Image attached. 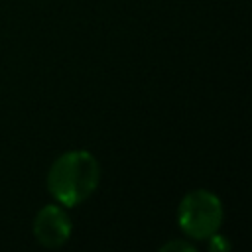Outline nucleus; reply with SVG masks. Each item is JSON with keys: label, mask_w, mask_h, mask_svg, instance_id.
<instances>
[{"label": "nucleus", "mask_w": 252, "mask_h": 252, "mask_svg": "<svg viewBox=\"0 0 252 252\" xmlns=\"http://www.w3.org/2000/svg\"><path fill=\"white\" fill-rule=\"evenodd\" d=\"M222 219V201L209 189H193L185 193L175 211L177 226L189 240H207L220 230Z\"/></svg>", "instance_id": "2"}, {"label": "nucleus", "mask_w": 252, "mask_h": 252, "mask_svg": "<svg viewBox=\"0 0 252 252\" xmlns=\"http://www.w3.org/2000/svg\"><path fill=\"white\" fill-rule=\"evenodd\" d=\"M161 252H195L197 250V246L189 240V238H175V240H169V242H165V244H161V248H159Z\"/></svg>", "instance_id": "4"}, {"label": "nucleus", "mask_w": 252, "mask_h": 252, "mask_svg": "<svg viewBox=\"0 0 252 252\" xmlns=\"http://www.w3.org/2000/svg\"><path fill=\"white\" fill-rule=\"evenodd\" d=\"M32 232L43 248H59L67 244L73 234V222L67 209L55 201L43 205L32 222Z\"/></svg>", "instance_id": "3"}, {"label": "nucleus", "mask_w": 252, "mask_h": 252, "mask_svg": "<svg viewBox=\"0 0 252 252\" xmlns=\"http://www.w3.org/2000/svg\"><path fill=\"white\" fill-rule=\"evenodd\" d=\"M100 183V163L87 150H69L59 154L45 177L47 191L55 203L65 209L83 205Z\"/></svg>", "instance_id": "1"}, {"label": "nucleus", "mask_w": 252, "mask_h": 252, "mask_svg": "<svg viewBox=\"0 0 252 252\" xmlns=\"http://www.w3.org/2000/svg\"><path fill=\"white\" fill-rule=\"evenodd\" d=\"M205 242H207V248H209L211 252H222V250H228V248H230V242L226 240V236H222V234H219V232L211 234Z\"/></svg>", "instance_id": "5"}]
</instances>
